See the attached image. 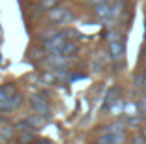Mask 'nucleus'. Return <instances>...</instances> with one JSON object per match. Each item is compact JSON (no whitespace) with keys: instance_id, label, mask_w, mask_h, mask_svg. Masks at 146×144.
I'll use <instances>...</instances> for the list:
<instances>
[{"instance_id":"1","label":"nucleus","mask_w":146,"mask_h":144,"mask_svg":"<svg viewBox=\"0 0 146 144\" xmlns=\"http://www.w3.org/2000/svg\"><path fill=\"white\" fill-rule=\"evenodd\" d=\"M109 54L112 62H124L125 56V47H124V38L118 32H109Z\"/></svg>"},{"instance_id":"2","label":"nucleus","mask_w":146,"mask_h":144,"mask_svg":"<svg viewBox=\"0 0 146 144\" xmlns=\"http://www.w3.org/2000/svg\"><path fill=\"white\" fill-rule=\"evenodd\" d=\"M94 13H96V17H98L101 23H109V21L114 19V17H112V6H111V2H107V0L96 4Z\"/></svg>"},{"instance_id":"3","label":"nucleus","mask_w":146,"mask_h":144,"mask_svg":"<svg viewBox=\"0 0 146 144\" xmlns=\"http://www.w3.org/2000/svg\"><path fill=\"white\" fill-rule=\"evenodd\" d=\"M71 13H69V9L66 8H51V11H49V19H51L52 23H69L71 21Z\"/></svg>"},{"instance_id":"4","label":"nucleus","mask_w":146,"mask_h":144,"mask_svg":"<svg viewBox=\"0 0 146 144\" xmlns=\"http://www.w3.org/2000/svg\"><path fill=\"white\" fill-rule=\"evenodd\" d=\"M32 107H34V110L38 112L39 116H45V118H47V116L51 114L49 101L45 98H41V96H32Z\"/></svg>"},{"instance_id":"5","label":"nucleus","mask_w":146,"mask_h":144,"mask_svg":"<svg viewBox=\"0 0 146 144\" xmlns=\"http://www.w3.org/2000/svg\"><path fill=\"white\" fill-rule=\"evenodd\" d=\"M118 96H120V88H118V86H112V88L109 90L107 98H105V109H109L114 101H118Z\"/></svg>"},{"instance_id":"6","label":"nucleus","mask_w":146,"mask_h":144,"mask_svg":"<svg viewBox=\"0 0 146 144\" xmlns=\"http://www.w3.org/2000/svg\"><path fill=\"white\" fill-rule=\"evenodd\" d=\"M124 133H107L99 139V142H124Z\"/></svg>"},{"instance_id":"7","label":"nucleus","mask_w":146,"mask_h":144,"mask_svg":"<svg viewBox=\"0 0 146 144\" xmlns=\"http://www.w3.org/2000/svg\"><path fill=\"white\" fill-rule=\"evenodd\" d=\"M124 114L125 116H139V105H135V103H125L124 105Z\"/></svg>"},{"instance_id":"8","label":"nucleus","mask_w":146,"mask_h":144,"mask_svg":"<svg viewBox=\"0 0 146 144\" xmlns=\"http://www.w3.org/2000/svg\"><path fill=\"white\" fill-rule=\"evenodd\" d=\"M105 133H124V125L122 123H111V125L103 127Z\"/></svg>"},{"instance_id":"9","label":"nucleus","mask_w":146,"mask_h":144,"mask_svg":"<svg viewBox=\"0 0 146 144\" xmlns=\"http://www.w3.org/2000/svg\"><path fill=\"white\" fill-rule=\"evenodd\" d=\"M56 4H58V0H41V6L43 8H49V9L54 8Z\"/></svg>"},{"instance_id":"10","label":"nucleus","mask_w":146,"mask_h":144,"mask_svg":"<svg viewBox=\"0 0 146 144\" xmlns=\"http://www.w3.org/2000/svg\"><path fill=\"white\" fill-rule=\"evenodd\" d=\"M142 133H144V137H146V127H144V129H142Z\"/></svg>"},{"instance_id":"11","label":"nucleus","mask_w":146,"mask_h":144,"mask_svg":"<svg viewBox=\"0 0 146 144\" xmlns=\"http://www.w3.org/2000/svg\"><path fill=\"white\" fill-rule=\"evenodd\" d=\"M107 2H111V4H112V2H116V0H107Z\"/></svg>"},{"instance_id":"12","label":"nucleus","mask_w":146,"mask_h":144,"mask_svg":"<svg viewBox=\"0 0 146 144\" xmlns=\"http://www.w3.org/2000/svg\"><path fill=\"white\" fill-rule=\"evenodd\" d=\"M2 139H4V137H2V135H0V140H2Z\"/></svg>"},{"instance_id":"13","label":"nucleus","mask_w":146,"mask_h":144,"mask_svg":"<svg viewBox=\"0 0 146 144\" xmlns=\"http://www.w3.org/2000/svg\"><path fill=\"white\" fill-rule=\"evenodd\" d=\"M144 56H146V49H144Z\"/></svg>"}]
</instances>
